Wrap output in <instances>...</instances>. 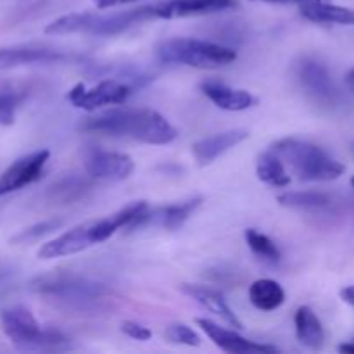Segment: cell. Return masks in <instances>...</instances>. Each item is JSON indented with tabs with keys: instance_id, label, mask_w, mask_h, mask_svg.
<instances>
[{
	"instance_id": "6da1fadb",
	"label": "cell",
	"mask_w": 354,
	"mask_h": 354,
	"mask_svg": "<svg viewBox=\"0 0 354 354\" xmlns=\"http://www.w3.org/2000/svg\"><path fill=\"white\" fill-rule=\"evenodd\" d=\"M80 130L88 133L124 137L151 145L171 144L178 137V130L165 116L149 107H120L97 116L85 118Z\"/></svg>"
},
{
	"instance_id": "7a4b0ae2",
	"label": "cell",
	"mask_w": 354,
	"mask_h": 354,
	"mask_svg": "<svg viewBox=\"0 0 354 354\" xmlns=\"http://www.w3.org/2000/svg\"><path fill=\"white\" fill-rule=\"evenodd\" d=\"M297 180L303 182H332L344 173V165L311 142L282 138L270 147Z\"/></svg>"
},
{
	"instance_id": "3957f363",
	"label": "cell",
	"mask_w": 354,
	"mask_h": 354,
	"mask_svg": "<svg viewBox=\"0 0 354 354\" xmlns=\"http://www.w3.org/2000/svg\"><path fill=\"white\" fill-rule=\"evenodd\" d=\"M154 17L156 3L114 14L71 12L48 23L44 31L47 35L88 33L95 35V37H111V35L123 33L128 28L144 23L147 19H154Z\"/></svg>"
},
{
	"instance_id": "277c9868",
	"label": "cell",
	"mask_w": 354,
	"mask_h": 354,
	"mask_svg": "<svg viewBox=\"0 0 354 354\" xmlns=\"http://www.w3.org/2000/svg\"><path fill=\"white\" fill-rule=\"evenodd\" d=\"M31 290L78 310L97 308L111 294L104 283L69 272H54L37 277L31 280Z\"/></svg>"
},
{
	"instance_id": "5b68a950",
	"label": "cell",
	"mask_w": 354,
	"mask_h": 354,
	"mask_svg": "<svg viewBox=\"0 0 354 354\" xmlns=\"http://www.w3.org/2000/svg\"><path fill=\"white\" fill-rule=\"evenodd\" d=\"M3 334L23 351H64L69 339L54 328H44L28 308H7L0 315Z\"/></svg>"
},
{
	"instance_id": "8992f818",
	"label": "cell",
	"mask_w": 354,
	"mask_h": 354,
	"mask_svg": "<svg viewBox=\"0 0 354 354\" xmlns=\"http://www.w3.org/2000/svg\"><path fill=\"white\" fill-rule=\"evenodd\" d=\"M158 57L166 64H183L199 69H216L237 59V52L214 41L197 38H169L158 45Z\"/></svg>"
},
{
	"instance_id": "52a82bcc",
	"label": "cell",
	"mask_w": 354,
	"mask_h": 354,
	"mask_svg": "<svg viewBox=\"0 0 354 354\" xmlns=\"http://www.w3.org/2000/svg\"><path fill=\"white\" fill-rule=\"evenodd\" d=\"M147 82V76L137 73V75H123L102 80L93 88H86L83 83H78L68 92V100L75 107L85 111H95L104 106H118V104L127 102L133 90Z\"/></svg>"
},
{
	"instance_id": "ba28073f",
	"label": "cell",
	"mask_w": 354,
	"mask_h": 354,
	"mask_svg": "<svg viewBox=\"0 0 354 354\" xmlns=\"http://www.w3.org/2000/svg\"><path fill=\"white\" fill-rule=\"evenodd\" d=\"M48 158H50V151L41 149V151L31 152V154L16 159L0 175V196L16 192V190L24 189V187L40 180Z\"/></svg>"
},
{
	"instance_id": "9c48e42d",
	"label": "cell",
	"mask_w": 354,
	"mask_h": 354,
	"mask_svg": "<svg viewBox=\"0 0 354 354\" xmlns=\"http://www.w3.org/2000/svg\"><path fill=\"white\" fill-rule=\"evenodd\" d=\"M133 159L128 154H123V152L92 149L85 156V171L95 180L120 182V180L128 178L133 173Z\"/></svg>"
},
{
	"instance_id": "30bf717a",
	"label": "cell",
	"mask_w": 354,
	"mask_h": 354,
	"mask_svg": "<svg viewBox=\"0 0 354 354\" xmlns=\"http://www.w3.org/2000/svg\"><path fill=\"white\" fill-rule=\"evenodd\" d=\"M196 324L206 332L207 337L225 353L232 354H252V353H277L279 349L275 346L268 344H258L254 341H249L244 339L242 335H239L235 330L230 328L220 327L214 322L206 320V318H196Z\"/></svg>"
},
{
	"instance_id": "8fae6325",
	"label": "cell",
	"mask_w": 354,
	"mask_h": 354,
	"mask_svg": "<svg viewBox=\"0 0 354 354\" xmlns=\"http://www.w3.org/2000/svg\"><path fill=\"white\" fill-rule=\"evenodd\" d=\"M299 82L308 95L320 104H334L337 100V88H335L328 69L322 62L306 59L299 66Z\"/></svg>"
},
{
	"instance_id": "7c38bea8",
	"label": "cell",
	"mask_w": 354,
	"mask_h": 354,
	"mask_svg": "<svg viewBox=\"0 0 354 354\" xmlns=\"http://www.w3.org/2000/svg\"><path fill=\"white\" fill-rule=\"evenodd\" d=\"M69 59L68 54L40 45H16L0 48V69L17 68L30 64H54Z\"/></svg>"
},
{
	"instance_id": "4fadbf2b",
	"label": "cell",
	"mask_w": 354,
	"mask_h": 354,
	"mask_svg": "<svg viewBox=\"0 0 354 354\" xmlns=\"http://www.w3.org/2000/svg\"><path fill=\"white\" fill-rule=\"evenodd\" d=\"M235 0H168L156 3V17L161 19H176V17L204 16L234 9Z\"/></svg>"
},
{
	"instance_id": "5bb4252c",
	"label": "cell",
	"mask_w": 354,
	"mask_h": 354,
	"mask_svg": "<svg viewBox=\"0 0 354 354\" xmlns=\"http://www.w3.org/2000/svg\"><path fill=\"white\" fill-rule=\"evenodd\" d=\"M90 230H92V221L78 225V227L71 228L66 234L59 235L54 241L47 242L38 249V258L40 259H54L62 258V256H71L76 252H82L93 245L92 237H90Z\"/></svg>"
},
{
	"instance_id": "9a60e30c",
	"label": "cell",
	"mask_w": 354,
	"mask_h": 354,
	"mask_svg": "<svg viewBox=\"0 0 354 354\" xmlns=\"http://www.w3.org/2000/svg\"><path fill=\"white\" fill-rule=\"evenodd\" d=\"M249 137L248 130H228L221 131V133L211 135V137L201 138L196 144L192 145V154L196 158L197 165L199 166H207L218 159L220 156H223L225 152L234 149L235 145H239L241 142H244Z\"/></svg>"
},
{
	"instance_id": "2e32d148",
	"label": "cell",
	"mask_w": 354,
	"mask_h": 354,
	"mask_svg": "<svg viewBox=\"0 0 354 354\" xmlns=\"http://www.w3.org/2000/svg\"><path fill=\"white\" fill-rule=\"evenodd\" d=\"M180 290H182L185 296L196 299L197 303H199L201 306L206 308L209 313L216 315L221 320L227 322L230 327L242 328V322L239 320L237 315H235L234 310L228 306V303L223 299V296H221L220 292H216L214 289L204 286H194V283H182V286H180Z\"/></svg>"
},
{
	"instance_id": "e0dca14e",
	"label": "cell",
	"mask_w": 354,
	"mask_h": 354,
	"mask_svg": "<svg viewBox=\"0 0 354 354\" xmlns=\"http://www.w3.org/2000/svg\"><path fill=\"white\" fill-rule=\"evenodd\" d=\"M147 203L145 201H135V203L127 204L121 207L116 213L109 214V216L102 218V220L92 221V230H90V237H92L93 244H100V242L107 241L111 235L120 228H127L135 218L140 213L147 209Z\"/></svg>"
},
{
	"instance_id": "ac0fdd59",
	"label": "cell",
	"mask_w": 354,
	"mask_h": 354,
	"mask_svg": "<svg viewBox=\"0 0 354 354\" xmlns=\"http://www.w3.org/2000/svg\"><path fill=\"white\" fill-rule=\"evenodd\" d=\"M204 95L211 100L216 107L223 111H245L256 104V99L248 90L232 88L220 82H204L201 85Z\"/></svg>"
},
{
	"instance_id": "d6986e66",
	"label": "cell",
	"mask_w": 354,
	"mask_h": 354,
	"mask_svg": "<svg viewBox=\"0 0 354 354\" xmlns=\"http://www.w3.org/2000/svg\"><path fill=\"white\" fill-rule=\"evenodd\" d=\"M301 14L308 21L325 24H344V26H354V10L349 7L335 6L327 0H306L299 3Z\"/></svg>"
},
{
	"instance_id": "ffe728a7",
	"label": "cell",
	"mask_w": 354,
	"mask_h": 354,
	"mask_svg": "<svg viewBox=\"0 0 354 354\" xmlns=\"http://www.w3.org/2000/svg\"><path fill=\"white\" fill-rule=\"evenodd\" d=\"M294 325H296V335L297 341L303 346H306L308 349H318L324 348L325 344V330L322 322L318 320L317 315L313 313V310L308 306L297 308L296 317H294Z\"/></svg>"
},
{
	"instance_id": "44dd1931",
	"label": "cell",
	"mask_w": 354,
	"mask_h": 354,
	"mask_svg": "<svg viewBox=\"0 0 354 354\" xmlns=\"http://www.w3.org/2000/svg\"><path fill=\"white\" fill-rule=\"evenodd\" d=\"M249 301L252 303V306L261 311L279 310L286 301V290L275 280H256L249 287Z\"/></svg>"
},
{
	"instance_id": "7402d4cb",
	"label": "cell",
	"mask_w": 354,
	"mask_h": 354,
	"mask_svg": "<svg viewBox=\"0 0 354 354\" xmlns=\"http://www.w3.org/2000/svg\"><path fill=\"white\" fill-rule=\"evenodd\" d=\"M280 206L296 211H324L332 206V196L324 192H286L277 197Z\"/></svg>"
},
{
	"instance_id": "603a6c76",
	"label": "cell",
	"mask_w": 354,
	"mask_h": 354,
	"mask_svg": "<svg viewBox=\"0 0 354 354\" xmlns=\"http://www.w3.org/2000/svg\"><path fill=\"white\" fill-rule=\"evenodd\" d=\"M256 175H258L261 182L272 187H287L290 183V175L287 171V166L270 149L265 154L259 156L258 166H256Z\"/></svg>"
},
{
	"instance_id": "cb8c5ba5",
	"label": "cell",
	"mask_w": 354,
	"mask_h": 354,
	"mask_svg": "<svg viewBox=\"0 0 354 354\" xmlns=\"http://www.w3.org/2000/svg\"><path fill=\"white\" fill-rule=\"evenodd\" d=\"M92 190V183L83 176H66V178L59 180L55 185L50 187L48 196L59 203H73L78 201L80 197L85 196L86 192Z\"/></svg>"
},
{
	"instance_id": "d4e9b609",
	"label": "cell",
	"mask_w": 354,
	"mask_h": 354,
	"mask_svg": "<svg viewBox=\"0 0 354 354\" xmlns=\"http://www.w3.org/2000/svg\"><path fill=\"white\" fill-rule=\"evenodd\" d=\"M244 237L249 249H251L259 259H263V261L266 263H272V265L280 261V258H282L280 249L277 248V244L268 237V235L261 234V232L256 230V228H248V230L244 232Z\"/></svg>"
},
{
	"instance_id": "484cf974",
	"label": "cell",
	"mask_w": 354,
	"mask_h": 354,
	"mask_svg": "<svg viewBox=\"0 0 354 354\" xmlns=\"http://www.w3.org/2000/svg\"><path fill=\"white\" fill-rule=\"evenodd\" d=\"M62 223H64V221H62L61 218H50V220L35 223L31 225V227L21 230L19 234L14 235V237L10 239V244H30V242L40 241L41 237H45V235L52 234V232H55L57 228H61Z\"/></svg>"
},
{
	"instance_id": "4316f807",
	"label": "cell",
	"mask_w": 354,
	"mask_h": 354,
	"mask_svg": "<svg viewBox=\"0 0 354 354\" xmlns=\"http://www.w3.org/2000/svg\"><path fill=\"white\" fill-rule=\"evenodd\" d=\"M165 337L173 344H183V346H199L201 337L196 334V330L185 324H171L165 332Z\"/></svg>"
},
{
	"instance_id": "83f0119b",
	"label": "cell",
	"mask_w": 354,
	"mask_h": 354,
	"mask_svg": "<svg viewBox=\"0 0 354 354\" xmlns=\"http://www.w3.org/2000/svg\"><path fill=\"white\" fill-rule=\"evenodd\" d=\"M23 102V95L16 92H0V124L10 127L16 121V111Z\"/></svg>"
},
{
	"instance_id": "f1b7e54d",
	"label": "cell",
	"mask_w": 354,
	"mask_h": 354,
	"mask_svg": "<svg viewBox=\"0 0 354 354\" xmlns=\"http://www.w3.org/2000/svg\"><path fill=\"white\" fill-rule=\"evenodd\" d=\"M121 332L128 337L135 339V341H149L152 337V332L144 325L137 324V322H123L121 324Z\"/></svg>"
},
{
	"instance_id": "f546056e",
	"label": "cell",
	"mask_w": 354,
	"mask_h": 354,
	"mask_svg": "<svg viewBox=\"0 0 354 354\" xmlns=\"http://www.w3.org/2000/svg\"><path fill=\"white\" fill-rule=\"evenodd\" d=\"M95 6L99 9H111V7H118V6H127V3H133L138 2V0H93Z\"/></svg>"
},
{
	"instance_id": "4dcf8cb0",
	"label": "cell",
	"mask_w": 354,
	"mask_h": 354,
	"mask_svg": "<svg viewBox=\"0 0 354 354\" xmlns=\"http://www.w3.org/2000/svg\"><path fill=\"white\" fill-rule=\"evenodd\" d=\"M341 299L344 301V303H348L349 306L354 308V286L344 287V289L341 290Z\"/></svg>"
},
{
	"instance_id": "1f68e13d",
	"label": "cell",
	"mask_w": 354,
	"mask_h": 354,
	"mask_svg": "<svg viewBox=\"0 0 354 354\" xmlns=\"http://www.w3.org/2000/svg\"><path fill=\"white\" fill-rule=\"evenodd\" d=\"M346 86H348L349 92L354 95V68L349 69L348 75H346Z\"/></svg>"
},
{
	"instance_id": "d6a6232c",
	"label": "cell",
	"mask_w": 354,
	"mask_h": 354,
	"mask_svg": "<svg viewBox=\"0 0 354 354\" xmlns=\"http://www.w3.org/2000/svg\"><path fill=\"white\" fill-rule=\"evenodd\" d=\"M339 351H341V353H353L354 354V341L346 342V344L339 346Z\"/></svg>"
},
{
	"instance_id": "836d02e7",
	"label": "cell",
	"mask_w": 354,
	"mask_h": 354,
	"mask_svg": "<svg viewBox=\"0 0 354 354\" xmlns=\"http://www.w3.org/2000/svg\"><path fill=\"white\" fill-rule=\"evenodd\" d=\"M261 2H272V3H303L306 0H261Z\"/></svg>"
},
{
	"instance_id": "e575fe53",
	"label": "cell",
	"mask_w": 354,
	"mask_h": 354,
	"mask_svg": "<svg viewBox=\"0 0 354 354\" xmlns=\"http://www.w3.org/2000/svg\"><path fill=\"white\" fill-rule=\"evenodd\" d=\"M351 152H353V156H354V142L351 144Z\"/></svg>"
},
{
	"instance_id": "d590c367",
	"label": "cell",
	"mask_w": 354,
	"mask_h": 354,
	"mask_svg": "<svg viewBox=\"0 0 354 354\" xmlns=\"http://www.w3.org/2000/svg\"><path fill=\"white\" fill-rule=\"evenodd\" d=\"M351 185L354 187V175H353V178H351Z\"/></svg>"
}]
</instances>
